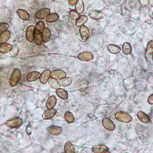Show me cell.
<instances>
[{"mask_svg":"<svg viewBox=\"0 0 153 153\" xmlns=\"http://www.w3.org/2000/svg\"><path fill=\"white\" fill-rule=\"evenodd\" d=\"M122 50L125 54L129 55L131 52V47L129 43H125L122 46Z\"/></svg>","mask_w":153,"mask_h":153,"instance_id":"obj_33","label":"cell"},{"mask_svg":"<svg viewBox=\"0 0 153 153\" xmlns=\"http://www.w3.org/2000/svg\"><path fill=\"white\" fill-rule=\"evenodd\" d=\"M42 36L43 40L45 43H47L50 40L51 36V30L48 28H45L42 32Z\"/></svg>","mask_w":153,"mask_h":153,"instance_id":"obj_19","label":"cell"},{"mask_svg":"<svg viewBox=\"0 0 153 153\" xmlns=\"http://www.w3.org/2000/svg\"><path fill=\"white\" fill-rule=\"evenodd\" d=\"M9 24L7 23H0V32H3L8 29Z\"/></svg>","mask_w":153,"mask_h":153,"instance_id":"obj_38","label":"cell"},{"mask_svg":"<svg viewBox=\"0 0 153 153\" xmlns=\"http://www.w3.org/2000/svg\"><path fill=\"white\" fill-rule=\"evenodd\" d=\"M35 35V26L30 25L27 28L26 31V37L29 42H32L34 40Z\"/></svg>","mask_w":153,"mask_h":153,"instance_id":"obj_6","label":"cell"},{"mask_svg":"<svg viewBox=\"0 0 153 153\" xmlns=\"http://www.w3.org/2000/svg\"><path fill=\"white\" fill-rule=\"evenodd\" d=\"M64 118L66 122L69 123L73 122L75 120L73 114L69 111L66 112L64 115Z\"/></svg>","mask_w":153,"mask_h":153,"instance_id":"obj_32","label":"cell"},{"mask_svg":"<svg viewBox=\"0 0 153 153\" xmlns=\"http://www.w3.org/2000/svg\"><path fill=\"white\" fill-rule=\"evenodd\" d=\"M66 73L63 70H55L51 72V76L55 79L60 80L66 77Z\"/></svg>","mask_w":153,"mask_h":153,"instance_id":"obj_8","label":"cell"},{"mask_svg":"<svg viewBox=\"0 0 153 153\" xmlns=\"http://www.w3.org/2000/svg\"><path fill=\"white\" fill-rule=\"evenodd\" d=\"M146 52L147 54H150L153 53V41H149L146 48Z\"/></svg>","mask_w":153,"mask_h":153,"instance_id":"obj_36","label":"cell"},{"mask_svg":"<svg viewBox=\"0 0 153 153\" xmlns=\"http://www.w3.org/2000/svg\"><path fill=\"white\" fill-rule=\"evenodd\" d=\"M59 18L58 14L56 13H52L49 14L47 17V21L49 23H53L56 22Z\"/></svg>","mask_w":153,"mask_h":153,"instance_id":"obj_31","label":"cell"},{"mask_svg":"<svg viewBox=\"0 0 153 153\" xmlns=\"http://www.w3.org/2000/svg\"><path fill=\"white\" fill-rule=\"evenodd\" d=\"M56 112H57V110L56 109H48V110L45 111L44 113L43 114L42 117L44 119H51L56 115Z\"/></svg>","mask_w":153,"mask_h":153,"instance_id":"obj_16","label":"cell"},{"mask_svg":"<svg viewBox=\"0 0 153 153\" xmlns=\"http://www.w3.org/2000/svg\"><path fill=\"white\" fill-rule=\"evenodd\" d=\"M148 103L150 104H153V94L150 96L148 99Z\"/></svg>","mask_w":153,"mask_h":153,"instance_id":"obj_41","label":"cell"},{"mask_svg":"<svg viewBox=\"0 0 153 153\" xmlns=\"http://www.w3.org/2000/svg\"><path fill=\"white\" fill-rule=\"evenodd\" d=\"M72 79L70 77H64L61 79L59 81L60 85L63 87H68L70 86L72 83Z\"/></svg>","mask_w":153,"mask_h":153,"instance_id":"obj_26","label":"cell"},{"mask_svg":"<svg viewBox=\"0 0 153 153\" xmlns=\"http://www.w3.org/2000/svg\"><path fill=\"white\" fill-rule=\"evenodd\" d=\"M56 94L59 97L63 100H66L68 98V93L65 89L60 88L56 89Z\"/></svg>","mask_w":153,"mask_h":153,"instance_id":"obj_24","label":"cell"},{"mask_svg":"<svg viewBox=\"0 0 153 153\" xmlns=\"http://www.w3.org/2000/svg\"><path fill=\"white\" fill-rule=\"evenodd\" d=\"M50 14V10L48 8L41 9L38 10L35 14L37 19L43 20L45 19Z\"/></svg>","mask_w":153,"mask_h":153,"instance_id":"obj_5","label":"cell"},{"mask_svg":"<svg viewBox=\"0 0 153 153\" xmlns=\"http://www.w3.org/2000/svg\"><path fill=\"white\" fill-rule=\"evenodd\" d=\"M87 17L85 15H81L78 17V19L76 20V25L78 27H80V26H82L87 21Z\"/></svg>","mask_w":153,"mask_h":153,"instance_id":"obj_27","label":"cell"},{"mask_svg":"<svg viewBox=\"0 0 153 153\" xmlns=\"http://www.w3.org/2000/svg\"><path fill=\"white\" fill-rule=\"evenodd\" d=\"M47 131L51 134L56 136L61 133L62 132V128L59 126H51L48 127Z\"/></svg>","mask_w":153,"mask_h":153,"instance_id":"obj_14","label":"cell"},{"mask_svg":"<svg viewBox=\"0 0 153 153\" xmlns=\"http://www.w3.org/2000/svg\"><path fill=\"white\" fill-rule=\"evenodd\" d=\"M45 24L43 21L40 20L38 21L35 26V34L36 35L41 34L45 29Z\"/></svg>","mask_w":153,"mask_h":153,"instance_id":"obj_20","label":"cell"},{"mask_svg":"<svg viewBox=\"0 0 153 153\" xmlns=\"http://www.w3.org/2000/svg\"><path fill=\"white\" fill-rule=\"evenodd\" d=\"M17 13L21 19L25 21L29 20L30 17L29 13L25 10L20 9L17 10Z\"/></svg>","mask_w":153,"mask_h":153,"instance_id":"obj_23","label":"cell"},{"mask_svg":"<svg viewBox=\"0 0 153 153\" xmlns=\"http://www.w3.org/2000/svg\"><path fill=\"white\" fill-rule=\"evenodd\" d=\"M33 40L35 41V43L38 45H40L42 44V43L43 42L42 35L41 34L36 35V34H35V37H34Z\"/></svg>","mask_w":153,"mask_h":153,"instance_id":"obj_35","label":"cell"},{"mask_svg":"<svg viewBox=\"0 0 153 153\" xmlns=\"http://www.w3.org/2000/svg\"><path fill=\"white\" fill-rule=\"evenodd\" d=\"M137 116L139 121L142 122L149 123L151 122V120L149 115L141 111H138V113L137 114Z\"/></svg>","mask_w":153,"mask_h":153,"instance_id":"obj_15","label":"cell"},{"mask_svg":"<svg viewBox=\"0 0 153 153\" xmlns=\"http://www.w3.org/2000/svg\"><path fill=\"white\" fill-rule=\"evenodd\" d=\"M69 17L72 20H76L78 19V17H79V14L75 10H71L69 12Z\"/></svg>","mask_w":153,"mask_h":153,"instance_id":"obj_37","label":"cell"},{"mask_svg":"<svg viewBox=\"0 0 153 153\" xmlns=\"http://www.w3.org/2000/svg\"><path fill=\"white\" fill-rule=\"evenodd\" d=\"M102 124L104 127L110 131H112L115 128L114 123L108 118L105 117L103 119Z\"/></svg>","mask_w":153,"mask_h":153,"instance_id":"obj_7","label":"cell"},{"mask_svg":"<svg viewBox=\"0 0 153 153\" xmlns=\"http://www.w3.org/2000/svg\"><path fill=\"white\" fill-rule=\"evenodd\" d=\"M21 77V72L18 68H15L13 70L10 79V84L11 86L14 87L17 85L19 82Z\"/></svg>","mask_w":153,"mask_h":153,"instance_id":"obj_1","label":"cell"},{"mask_svg":"<svg viewBox=\"0 0 153 153\" xmlns=\"http://www.w3.org/2000/svg\"><path fill=\"white\" fill-rule=\"evenodd\" d=\"M64 151L66 153H74V147L71 143L67 142L64 146Z\"/></svg>","mask_w":153,"mask_h":153,"instance_id":"obj_29","label":"cell"},{"mask_svg":"<svg viewBox=\"0 0 153 153\" xmlns=\"http://www.w3.org/2000/svg\"><path fill=\"white\" fill-rule=\"evenodd\" d=\"M88 87H89V82L87 79L85 78L83 79L79 82L78 88L80 92H83L87 90Z\"/></svg>","mask_w":153,"mask_h":153,"instance_id":"obj_10","label":"cell"},{"mask_svg":"<svg viewBox=\"0 0 153 153\" xmlns=\"http://www.w3.org/2000/svg\"><path fill=\"white\" fill-rule=\"evenodd\" d=\"M79 32H80L81 39L83 41H86L89 38L90 36V31L86 26L83 25L80 26L79 28Z\"/></svg>","mask_w":153,"mask_h":153,"instance_id":"obj_4","label":"cell"},{"mask_svg":"<svg viewBox=\"0 0 153 153\" xmlns=\"http://www.w3.org/2000/svg\"><path fill=\"white\" fill-rule=\"evenodd\" d=\"M67 1H68V3L69 5L73 6L75 5L76 2L78 1V0H67Z\"/></svg>","mask_w":153,"mask_h":153,"instance_id":"obj_40","label":"cell"},{"mask_svg":"<svg viewBox=\"0 0 153 153\" xmlns=\"http://www.w3.org/2000/svg\"><path fill=\"white\" fill-rule=\"evenodd\" d=\"M88 15L91 19L94 20H99L104 17V13L98 10H90L88 13Z\"/></svg>","mask_w":153,"mask_h":153,"instance_id":"obj_9","label":"cell"},{"mask_svg":"<svg viewBox=\"0 0 153 153\" xmlns=\"http://www.w3.org/2000/svg\"><path fill=\"white\" fill-rule=\"evenodd\" d=\"M26 132H27V134L29 135L31 134L32 133V126L31 124H29L28 125L27 127H26Z\"/></svg>","mask_w":153,"mask_h":153,"instance_id":"obj_39","label":"cell"},{"mask_svg":"<svg viewBox=\"0 0 153 153\" xmlns=\"http://www.w3.org/2000/svg\"><path fill=\"white\" fill-rule=\"evenodd\" d=\"M92 150L95 153H105L108 152L109 148L104 145H97L94 146Z\"/></svg>","mask_w":153,"mask_h":153,"instance_id":"obj_12","label":"cell"},{"mask_svg":"<svg viewBox=\"0 0 153 153\" xmlns=\"http://www.w3.org/2000/svg\"><path fill=\"white\" fill-rule=\"evenodd\" d=\"M115 117L117 120L122 122L129 123L133 120V118L129 114L122 111H119L116 113Z\"/></svg>","mask_w":153,"mask_h":153,"instance_id":"obj_2","label":"cell"},{"mask_svg":"<svg viewBox=\"0 0 153 153\" xmlns=\"http://www.w3.org/2000/svg\"><path fill=\"white\" fill-rule=\"evenodd\" d=\"M51 72L50 70H47L44 71L40 77V82L43 84H45L48 81L51 76Z\"/></svg>","mask_w":153,"mask_h":153,"instance_id":"obj_13","label":"cell"},{"mask_svg":"<svg viewBox=\"0 0 153 153\" xmlns=\"http://www.w3.org/2000/svg\"><path fill=\"white\" fill-rule=\"evenodd\" d=\"M57 99L55 96H51L47 102V107L48 109H53L56 105Z\"/></svg>","mask_w":153,"mask_h":153,"instance_id":"obj_18","label":"cell"},{"mask_svg":"<svg viewBox=\"0 0 153 153\" xmlns=\"http://www.w3.org/2000/svg\"><path fill=\"white\" fill-rule=\"evenodd\" d=\"M65 24L63 21L61 20H57L54 24V28L57 31H61L63 29Z\"/></svg>","mask_w":153,"mask_h":153,"instance_id":"obj_34","label":"cell"},{"mask_svg":"<svg viewBox=\"0 0 153 153\" xmlns=\"http://www.w3.org/2000/svg\"><path fill=\"white\" fill-rule=\"evenodd\" d=\"M78 58L81 61H90L93 59V55L91 52H83L80 53L78 55Z\"/></svg>","mask_w":153,"mask_h":153,"instance_id":"obj_11","label":"cell"},{"mask_svg":"<svg viewBox=\"0 0 153 153\" xmlns=\"http://www.w3.org/2000/svg\"><path fill=\"white\" fill-rule=\"evenodd\" d=\"M13 49L12 45L9 43H3L0 44V52L7 53L9 52Z\"/></svg>","mask_w":153,"mask_h":153,"instance_id":"obj_21","label":"cell"},{"mask_svg":"<svg viewBox=\"0 0 153 153\" xmlns=\"http://www.w3.org/2000/svg\"><path fill=\"white\" fill-rule=\"evenodd\" d=\"M11 33L9 31H6L1 33L0 34V43H3L7 42L9 39Z\"/></svg>","mask_w":153,"mask_h":153,"instance_id":"obj_22","label":"cell"},{"mask_svg":"<svg viewBox=\"0 0 153 153\" xmlns=\"http://www.w3.org/2000/svg\"><path fill=\"white\" fill-rule=\"evenodd\" d=\"M108 50L110 52L113 54H117L120 52L121 51V48L119 46L114 44H110L108 45Z\"/></svg>","mask_w":153,"mask_h":153,"instance_id":"obj_28","label":"cell"},{"mask_svg":"<svg viewBox=\"0 0 153 153\" xmlns=\"http://www.w3.org/2000/svg\"><path fill=\"white\" fill-rule=\"evenodd\" d=\"M84 10V5L82 0H79L75 5V11L79 14H82Z\"/></svg>","mask_w":153,"mask_h":153,"instance_id":"obj_25","label":"cell"},{"mask_svg":"<svg viewBox=\"0 0 153 153\" xmlns=\"http://www.w3.org/2000/svg\"><path fill=\"white\" fill-rule=\"evenodd\" d=\"M40 73L39 72L33 71L29 73L27 75V80L28 82H31L35 81L40 78Z\"/></svg>","mask_w":153,"mask_h":153,"instance_id":"obj_17","label":"cell"},{"mask_svg":"<svg viewBox=\"0 0 153 153\" xmlns=\"http://www.w3.org/2000/svg\"><path fill=\"white\" fill-rule=\"evenodd\" d=\"M23 123V120L19 117L10 119L6 123V125L12 128H17Z\"/></svg>","mask_w":153,"mask_h":153,"instance_id":"obj_3","label":"cell"},{"mask_svg":"<svg viewBox=\"0 0 153 153\" xmlns=\"http://www.w3.org/2000/svg\"><path fill=\"white\" fill-rule=\"evenodd\" d=\"M48 82L49 84L50 85V87L53 89L56 90L60 87V85L56 79L51 77V78L49 79Z\"/></svg>","mask_w":153,"mask_h":153,"instance_id":"obj_30","label":"cell"}]
</instances>
